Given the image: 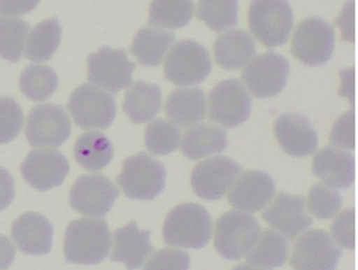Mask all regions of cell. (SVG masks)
Here are the masks:
<instances>
[{
    "mask_svg": "<svg viewBox=\"0 0 358 270\" xmlns=\"http://www.w3.org/2000/svg\"><path fill=\"white\" fill-rule=\"evenodd\" d=\"M111 234L105 220L80 219L68 225L64 241L66 262L80 265L101 263L109 254Z\"/></svg>",
    "mask_w": 358,
    "mask_h": 270,
    "instance_id": "1",
    "label": "cell"
},
{
    "mask_svg": "<svg viewBox=\"0 0 358 270\" xmlns=\"http://www.w3.org/2000/svg\"><path fill=\"white\" fill-rule=\"evenodd\" d=\"M212 219L197 204H182L169 212L163 227L167 245L186 249H201L209 243Z\"/></svg>",
    "mask_w": 358,
    "mask_h": 270,
    "instance_id": "2",
    "label": "cell"
},
{
    "mask_svg": "<svg viewBox=\"0 0 358 270\" xmlns=\"http://www.w3.org/2000/svg\"><path fill=\"white\" fill-rule=\"evenodd\" d=\"M252 34L267 48L283 45L291 35L294 15L286 0H253L249 11Z\"/></svg>",
    "mask_w": 358,
    "mask_h": 270,
    "instance_id": "3",
    "label": "cell"
},
{
    "mask_svg": "<svg viewBox=\"0 0 358 270\" xmlns=\"http://www.w3.org/2000/svg\"><path fill=\"white\" fill-rule=\"evenodd\" d=\"M165 183V166L147 153L126 159L117 178V184L125 195L138 201H152L163 192Z\"/></svg>",
    "mask_w": 358,
    "mask_h": 270,
    "instance_id": "4",
    "label": "cell"
},
{
    "mask_svg": "<svg viewBox=\"0 0 358 270\" xmlns=\"http://www.w3.org/2000/svg\"><path fill=\"white\" fill-rule=\"evenodd\" d=\"M261 234L255 217L242 211H229L217 222L214 246L226 260H239L245 257L255 245Z\"/></svg>",
    "mask_w": 358,
    "mask_h": 270,
    "instance_id": "5",
    "label": "cell"
},
{
    "mask_svg": "<svg viewBox=\"0 0 358 270\" xmlns=\"http://www.w3.org/2000/svg\"><path fill=\"white\" fill-rule=\"evenodd\" d=\"M68 110L81 129H106L115 119L117 104L107 92L92 84H83L70 96Z\"/></svg>",
    "mask_w": 358,
    "mask_h": 270,
    "instance_id": "6",
    "label": "cell"
},
{
    "mask_svg": "<svg viewBox=\"0 0 358 270\" xmlns=\"http://www.w3.org/2000/svg\"><path fill=\"white\" fill-rule=\"evenodd\" d=\"M211 69L209 52L191 40L177 43L166 59V78L180 87H192L201 83L207 79Z\"/></svg>",
    "mask_w": 358,
    "mask_h": 270,
    "instance_id": "7",
    "label": "cell"
},
{
    "mask_svg": "<svg viewBox=\"0 0 358 270\" xmlns=\"http://www.w3.org/2000/svg\"><path fill=\"white\" fill-rule=\"evenodd\" d=\"M335 49V31L320 17H309L296 28L291 51L308 66H320L331 59Z\"/></svg>",
    "mask_w": 358,
    "mask_h": 270,
    "instance_id": "8",
    "label": "cell"
},
{
    "mask_svg": "<svg viewBox=\"0 0 358 270\" xmlns=\"http://www.w3.org/2000/svg\"><path fill=\"white\" fill-rule=\"evenodd\" d=\"M251 96L239 80H224L210 92V118L226 129L245 123L251 115Z\"/></svg>",
    "mask_w": 358,
    "mask_h": 270,
    "instance_id": "9",
    "label": "cell"
},
{
    "mask_svg": "<svg viewBox=\"0 0 358 270\" xmlns=\"http://www.w3.org/2000/svg\"><path fill=\"white\" fill-rule=\"evenodd\" d=\"M26 138L34 148H59L71 134V123L61 106H36L28 115Z\"/></svg>",
    "mask_w": 358,
    "mask_h": 270,
    "instance_id": "10",
    "label": "cell"
},
{
    "mask_svg": "<svg viewBox=\"0 0 358 270\" xmlns=\"http://www.w3.org/2000/svg\"><path fill=\"white\" fill-rule=\"evenodd\" d=\"M89 79L110 93H117L133 83L136 64L128 59L125 51L105 47L87 59Z\"/></svg>",
    "mask_w": 358,
    "mask_h": 270,
    "instance_id": "11",
    "label": "cell"
},
{
    "mask_svg": "<svg viewBox=\"0 0 358 270\" xmlns=\"http://www.w3.org/2000/svg\"><path fill=\"white\" fill-rule=\"evenodd\" d=\"M289 69V61L284 56L268 52L249 62L242 79L256 97H273L283 91Z\"/></svg>",
    "mask_w": 358,
    "mask_h": 270,
    "instance_id": "12",
    "label": "cell"
},
{
    "mask_svg": "<svg viewBox=\"0 0 358 270\" xmlns=\"http://www.w3.org/2000/svg\"><path fill=\"white\" fill-rule=\"evenodd\" d=\"M240 173L239 164L226 156H215L194 168L192 185L198 197L217 201L231 189Z\"/></svg>",
    "mask_w": 358,
    "mask_h": 270,
    "instance_id": "13",
    "label": "cell"
},
{
    "mask_svg": "<svg viewBox=\"0 0 358 270\" xmlns=\"http://www.w3.org/2000/svg\"><path fill=\"white\" fill-rule=\"evenodd\" d=\"M117 197L119 190L105 176H82L70 192V205L87 217H103Z\"/></svg>",
    "mask_w": 358,
    "mask_h": 270,
    "instance_id": "14",
    "label": "cell"
},
{
    "mask_svg": "<svg viewBox=\"0 0 358 270\" xmlns=\"http://www.w3.org/2000/svg\"><path fill=\"white\" fill-rule=\"evenodd\" d=\"M342 251L326 232L313 229L297 240L291 265L295 270H336Z\"/></svg>",
    "mask_w": 358,
    "mask_h": 270,
    "instance_id": "15",
    "label": "cell"
},
{
    "mask_svg": "<svg viewBox=\"0 0 358 270\" xmlns=\"http://www.w3.org/2000/svg\"><path fill=\"white\" fill-rule=\"evenodd\" d=\"M25 181L38 191L59 187L69 173V163L56 150H35L28 154L21 166Z\"/></svg>",
    "mask_w": 358,
    "mask_h": 270,
    "instance_id": "16",
    "label": "cell"
},
{
    "mask_svg": "<svg viewBox=\"0 0 358 270\" xmlns=\"http://www.w3.org/2000/svg\"><path fill=\"white\" fill-rule=\"evenodd\" d=\"M263 218L279 234L291 240L312 225L311 217L306 210L305 197L286 193L277 196L275 203L264 212Z\"/></svg>",
    "mask_w": 358,
    "mask_h": 270,
    "instance_id": "17",
    "label": "cell"
},
{
    "mask_svg": "<svg viewBox=\"0 0 358 270\" xmlns=\"http://www.w3.org/2000/svg\"><path fill=\"white\" fill-rule=\"evenodd\" d=\"M275 193V181L271 176L259 170H252L236 180L228 201L236 209L257 212L271 201Z\"/></svg>",
    "mask_w": 358,
    "mask_h": 270,
    "instance_id": "18",
    "label": "cell"
},
{
    "mask_svg": "<svg viewBox=\"0 0 358 270\" xmlns=\"http://www.w3.org/2000/svg\"><path fill=\"white\" fill-rule=\"evenodd\" d=\"M275 134L282 149L292 156L310 155L319 145L317 131L303 115L286 113L278 118Z\"/></svg>",
    "mask_w": 358,
    "mask_h": 270,
    "instance_id": "19",
    "label": "cell"
},
{
    "mask_svg": "<svg viewBox=\"0 0 358 270\" xmlns=\"http://www.w3.org/2000/svg\"><path fill=\"white\" fill-rule=\"evenodd\" d=\"M12 238L23 253L45 255L51 251L53 226L40 213L27 212L12 224Z\"/></svg>",
    "mask_w": 358,
    "mask_h": 270,
    "instance_id": "20",
    "label": "cell"
},
{
    "mask_svg": "<svg viewBox=\"0 0 358 270\" xmlns=\"http://www.w3.org/2000/svg\"><path fill=\"white\" fill-rule=\"evenodd\" d=\"M152 233L150 231H141L136 222L114 232V248L111 261L121 262L128 270H135L141 267L148 257L153 252L151 245Z\"/></svg>",
    "mask_w": 358,
    "mask_h": 270,
    "instance_id": "21",
    "label": "cell"
},
{
    "mask_svg": "<svg viewBox=\"0 0 358 270\" xmlns=\"http://www.w3.org/2000/svg\"><path fill=\"white\" fill-rule=\"evenodd\" d=\"M312 169L326 185L337 189H349L355 179L354 156L336 148L321 150L314 157Z\"/></svg>",
    "mask_w": 358,
    "mask_h": 270,
    "instance_id": "22",
    "label": "cell"
},
{
    "mask_svg": "<svg viewBox=\"0 0 358 270\" xmlns=\"http://www.w3.org/2000/svg\"><path fill=\"white\" fill-rule=\"evenodd\" d=\"M213 49L217 63L228 70L245 67L256 53L253 38L243 29H233L220 36Z\"/></svg>",
    "mask_w": 358,
    "mask_h": 270,
    "instance_id": "23",
    "label": "cell"
},
{
    "mask_svg": "<svg viewBox=\"0 0 358 270\" xmlns=\"http://www.w3.org/2000/svg\"><path fill=\"white\" fill-rule=\"evenodd\" d=\"M165 111L173 123L183 127L196 125L206 117L205 93L198 87L173 91L166 101Z\"/></svg>",
    "mask_w": 358,
    "mask_h": 270,
    "instance_id": "24",
    "label": "cell"
},
{
    "mask_svg": "<svg viewBox=\"0 0 358 270\" xmlns=\"http://www.w3.org/2000/svg\"><path fill=\"white\" fill-rule=\"evenodd\" d=\"M227 145V134L224 129L211 124H200L184 134L181 151L186 157L195 161L212 154L221 153Z\"/></svg>",
    "mask_w": 358,
    "mask_h": 270,
    "instance_id": "25",
    "label": "cell"
},
{
    "mask_svg": "<svg viewBox=\"0 0 358 270\" xmlns=\"http://www.w3.org/2000/svg\"><path fill=\"white\" fill-rule=\"evenodd\" d=\"M161 108V87L156 84L138 81L124 98V112L134 123H148L159 115Z\"/></svg>",
    "mask_w": 358,
    "mask_h": 270,
    "instance_id": "26",
    "label": "cell"
},
{
    "mask_svg": "<svg viewBox=\"0 0 358 270\" xmlns=\"http://www.w3.org/2000/svg\"><path fill=\"white\" fill-rule=\"evenodd\" d=\"M175 40V34L170 31L159 28H142L134 39L131 53L142 66H159Z\"/></svg>",
    "mask_w": 358,
    "mask_h": 270,
    "instance_id": "27",
    "label": "cell"
},
{
    "mask_svg": "<svg viewBox=\"0 0 358 270\" xmlns=\"http://www.w3.org/2000/svg\"><path fill=\"white\" fill-rule=\"evenodd\" d=\"M73 154L82 167L90 171H98L111 163L114 150L109 138L103 134L89 132L77 140Z\"/></svg>",
    "mask_w": 358,
    "mask_h": 270,
    "instance_id": "28",
    "label": "cell"
},
{
    "mask_svg": "<svg viewBox=\"0 0 358 270\" xmlns=\"http://www.w3.org/2000/svg\"><path fill=\"white\" fill-rule=\"evenodd\" d=\"M289 253V245L285 238L278 232L267 229L259 234L255 245L245 257L250 265L271 269L283 266L287 261Z\"/></svg>",
    "mask_w": 358,
    "mask_h": 270,
    "instance_id": "29",
    "label": "cell"
},
{
    "mask_svg": "<svg viewBox=\"0 0 358 270\" xmlns=\"http://www.w3.org/2000/svg\"><path fill=\"white\" fill-rule=\"evenodd\" d=\"M61 38L62 27L59 20L50 19L38 24L28 37L26 59L34 62L49 61L59 47Z\"/></svg>",
    "mask_w": 358,
    "mask_h": 270,
    "instance_id": "30",
    "label": "cell"
},
{
    "mask_svg": "<svg viewBox=\"0 0 358 270\" xmlns=\"http://www.w3.org/2000/svg\"><path fill=\"white\" fill-rule=\"evenodd\" d=\"M193 12V0H152L150 24L170 29L184 27L191 22Z\"/></svg>",
    "mask_w": 358,
    "mask_h": 270,
    "instance_id": "31",
    "label": "cell"
},
{
    "mask_svg": "<svg viewBox=\"0 0 358 270\" xmlns=\"http://www.w3.org/2000/svg\"><path fill=\"white\" fill-rule=\"evenodd\" d=\"M59 85V78L49 66L31 65L23 70L20 78L22 93L31 101H47Z\"/></svg>",
    "mask_w": 358,
    "mask_h": 270,
    "instance_id": "32",
    "label": "cell"
},
{
    "mask_svg": "<svg viewBox=\"0 0 358 270\" xmlns=\"http://www.w3.org/2000/svg\"><path fill=\"white\" fill-rule=\"evenodd\" d=\"M197 17L212 31H225L238 23V0H199Z\"/></svg>",
    "mask_w": 358,
    "mask_h": 270,
    "instance_id": "33",
    "label": "cell"
},
{
    "mask_svg": "<svg viewBox=\"0 0 358 270\" xmlns=\"http://www.w3.org/2000/svg\"><path fill=\"white\" fill-rule=\"evenodd\" d=\"M29 24L15 17H0V56L10 62L21 59Z\"/></svg>",
    "mask_w": 358,
    "mask_h": 270,
    "instance_id": "34",
    "label": "cell"
},
{
    "mask_svg": "<svg viewBox=\"0 0 358 270\" xmlns=\"http://www.w3.org/2000/svg\"><path fill=\"white\" fill-rule=\"evenodd\" d=\"M145 147L155 155H167L178 149L181 134L177 124L167 120H156L145 129Z\"/></svg>",
    "mask_w": 358,
    "mask_h": 270,
    "instance_id": "35",
    "label": "cell"
},
{
    "mask_svg": "<svg viewBox=\"0 0 358 270\" xmlns=\"http://www.w3.org/2000/svg\"><path fill=\"white\" fill-rule=\"evenodd\" d=\"M308 206L314 217L329 220L335 217L342 207V197L339 192L326 184H315L309 192Z\"/></svg>",
    "mask_w": 358,
    "mask_h": 270,
    "instance_id": "36",
    "label": "cell"
},
{
    "mask_svg": "<svg viewBox=\"0 0 358 270\" xmlns=\"http://www.w3.org/2000/svg\"><path fill=\"white\" fill-rule=\"evenodd\" d=\"M24 113L13 98H0V145L15 139L23 126Z\"/></svg>",
    "mask_w": 358,
    "mask_h": 270,
    "instance_id": "37",
    "label": "cell"
},
{
    "mask_svg": "<svg viewBox=\"0 0 358 270\" xmlns=\"http://www.w3.org/2000/svg\"><path fill=\"white\" fill-rule=\"evenodd\" d=\"M191 257L182 250L163 249L156 252L143 270H189Z\"/></svg>",
    "mask_w": 358,
    "mask_h": 270,
    "instance_id": "38",
    "label": "cell"
},
{
    "mask_svg": "<svg viewBox=\"0 0 358 270\" xmlns=\"http://www.w3.org/2000/svg\"><path fill=\"white\" fill-rule=\"evenodd\" d=\"M331 235L338 245L345 249L355 247V211L345 210L331 224Z\"/></svg>",
    "mask_w": 358,
    "mask_h": 270,
    "instance_id": "39",
    "label": "cell"
},
{
    "mask_svg": "<svg viewBox=\"0 0 358 270\" xmlns=\"http://www.w3.org/2000/svg\"><path fill=\"white\" fill-rule=\"evenodd\" d=\"M331 141L336 147L355 149V113L349 111L341 115L334 125Z\"/></svg>",
    "mask_w": 358,
    "mask_h": 270,
    "instance_id": "40",
    "label": "cell"
},
{
    "mask_svg": "<svg viewBox=\"0 0 358 270\" xmlns=\"http://www.w3.org/2000/svg\"><path fill=\"white\" fill-rule=\"evenodd\" d=\"M355 10H354L353 1H349L342 10L339 19L337 20V25L341 29L342 39L347 41H354V35H355Z\"/></svg>",
    "mask_w": 358,
    "mask_h": 270,
    "instance_id": "41",
    "label": "cell"
},
{
    "mask_svg": "<svg viewBox=\"0 0 358 270\" xmlns=\"http://www.w3.org/2000/svg\"><path fill=\"white\" fill-rule=\"evenodd\" d=\"M40 0H0V14L23 15L37 7Z\"/></svg>",
    "mask_w": 358,
    "mask_h": 270,
    "instance_id": "42",
    "label": "cell"
},
{
    "mask_svg": "<svg viewBox=\"0 0 358 270\" xmlns=\"http://www.w3.org/2000/svg\"><path fill=\"white\" fill-rule=\"evenodd\" d=\"M15 196L14 180L9 171L0 167V211L9 207Z\"/></svg>",
    "mask_w": 358,
    "mask_h": 270,
    "instance_id": "43",
    "label": "cell"
},
{
    "mask_svg": "<svg viewBox=\"0 0 358 270\" xmlns=\"http://www.w3.org/2000/svg\"><path fill=\"white\" fill-rule=\"evenodd\" d=\"M15 249L11 241L5 236L0 235V270H7L13 263Z\"/></svg>",
    "mask_w": 358,
    "mask_h": 270,
    "instance_id": "44",
    "label": "cell"
},
{
    "mask_svg": "<svg viewBox=\"0 0 358 270\" xmlns=\"http://www.w3.org/2000/svg\"><path fill=\"white\" fill-rule=\"evenodd\" d=\"M234 270H266V269H263V268L255 267V266L245 265V264H243V265H239V266H237V267L234 268Z\"/></svg>",
    "mask_w": 358,
    "mask_h": 270,
    "instance_id": "45",
    "label": "cell"
}]
</instances>
